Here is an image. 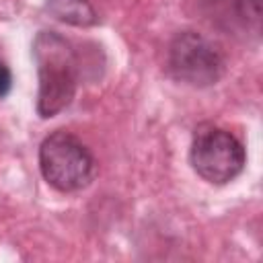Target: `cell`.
<instances>
[{
    "instance_id": "1",
    "label": "cell",
    "mask_w": 263,
    "mask_h": 263,
    "mask_svg": "<svg viewBox=\"0 0 263 263\" xmlns=\"http://www.w3.org/2000/svg\"><path fill=\"white\" fill-rule=\"evenodd\" d=\"M37 66V113L49 119L62 113L76 97L80 64L72 43L55 31H39L33 41Z\"/></svg>"
},
{
    "instance_id": "2",
    "label": "cell",
    "mask_w": 263,
    "mask_h": 263,
    "mask_svg": "<svg viewBox=\"0 0 263 263\" xmlns=\"http://www.w3.org/2000/svg\"><path fill=\"white\" fill-rule=\"evenodd\" d=\"M39 171L53 189L76 193L95 179L97 160L72 132L55 129L39 146Z\"/></svg>"
},
{
    "instance_id": "3",
    "label": "cell",
    "mask_w": 263,
    "mask_h": 263,
    "mask_svg": "<svg viewBox=\"0 0 263 263\" xmlns=\"http://www.w3.org/2000/svg\"><path fill=\"white\" fill-rule=\"evenodd\" d=\"M189 160L203 181L212 185H226L242 173L247 152L242 142L228 129L214 123H201L193 132Z\"/></svg>"
},
{
    "instance_id": "4",
    "label": "cell",
    "mask_w": 263,
    "mask_h": 263,
    "mask_svg": "<svg viewBox=\"0 0 263 263\" xmlns=\"http://www.w3.org/2000/svg\"><path fill=\"white\" fill-rule=\"evenodd\" d=\"M166 66L175 80L195 88L214 86L226 72V60L218 45L197 31H181L173 37Z\"/></svg>"
},
{
    "instance_id": "5",
    "label": "cell",
    "mask_w": 263,
    "mask_h": 263,
    "mask_svg": "<svg viewBox=\"0 0 263 263\" xmlns=\"http://www.w3.org/2000/svg\"><path fill=\"white\" fill-rule=\"evenodd\" d=\"M203 12L232 37L257 41L261 35V0H203Z\"/></svg>"
},
{
    "instance_id": "6",
    "label": "cell",
    "mask_w": 263,
    "mask_h": 263,
    "mask_svg": "<svg viewBox=\"0 0 263 263\" xmlns=\"http://www.w3.org/2000/svg\"><path fill=\"white\" fill-rule=\"evenodd\" d=\"M47 10L53 18L72 27H92L99 21L88 0H47Z\"/></svg>"
},
{
    "instance_id": "7",
    "label": "cell",
    "mask_w": 263,
    "mask_h": 263,
    "mask_svg": "<svg viewBox=\"0 0 263 263\" xmlns=\"http://www.w3.org/2000/svg\"><path fill=\"white\" fill-rule=\"evenodd\" d=\"M12 88V72L10 68L0 60V99H4Z\"/></svg>"
}]
</instances>
